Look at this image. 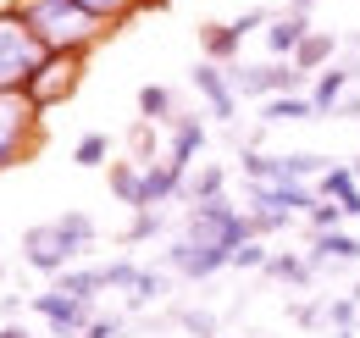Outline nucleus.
I'll return each instance as SVG.
<instances>
[{
  "label": "nucleus",
  "instance_id": "obj_1",
  "mask_svg": "<svg viewBox=\"0 0 360 338\" xmlns=\"http://www.w3.org/2000/svg\"><path fill=\"white\" fill-rule=\"evenodd\" d=\"M22 11V23L39 34L45 50H61V56H89L94 44L105 39V23L89 17L78 0H11Z\"/></svg>",
  "mask_w": 360,
  "mask_h": 338
},
{
  "label": "nucleus",
  "instance_id": "obj_2",
  "mask_svg": "<svg viewBox=\"0 0 360 338\" xmlns=\"http://www.w3.org/2000/svg\"><path fill=\"white\" fill-rule=\"evenodd\" d=\"M45 56L50 50L22 23V11L17 6H0V94L6 89H28V78L45 67Z\"/></svg>",
  "mask_w": 360,
  "mask_h": 338
},
{
  "label": "nucleus",
  "instance_id": "obj_3",
  "mask_svg": "<svg viewBox=\"0 0 360 338\" xmlns=\"http://www.w3.org/2000/svg\"><path fill=\"white\" fill-rule=\"evenodd\" d=\"M39 139H45V111L28 100V89H6L0 94V172L34 156Z\"/></svg>",
  "mask_w": 360,
  "mask_h": 338
},
{
  "label": "nucleus",
  "instance_id": "obj_4",
  "mask_svg": "<svg viewBox=\"0 0 360 338\" xmlns=\"http://www.w3.org/2000/svg\"><path fill=\"white\" fill-rule=\"evenodd\" d=\"M183 233H188V239L227 244V250H238V244L261 239L255 216H244L238 206H227V194H222V200H200V206H188V211H183Z\"/></svg>",
  "mask_w": 360,
  "mask_h": 338
},
{
  "label": "nucleus",
  "instance_id": "obj_5",
  "mask_svg": "<svg viewBox=\"0 0 360 338\" xmlns=\"http://www.w3.org/2000/svg\"><path fill=\"white\" fill-rule=\"evenodd\" d=\"M161 266H167L172 277H188V283H211L217 272L233 266V250H227V244H211V239L178 233V239L167 244V255H161Z\"/></svg>",
  "mask_w": 360,
  "mask_h": 338
},
{
  "label": "nucleus",
  "instance_id": "obj_6",
  "mask_svg": "<svg viewBox=\"0 0 360 338\" xmlns=\"http://www.w3.org/2000/svg\"><path fill=\"white\" fill-rule=\"evenodd\" d=\"M78 255H84V250L67 239V227H61V222H39V227H28V233H22V261H28L34 272H45V277H61Z\"/></svg>",
  "mask_w": 360,
  "mask_h": 338
},
{
  "label": "nucleus",
  "instance_id": "obj_7",
  "mask_svg": "<svg viewBox=\"0 0 360 338\" xmlns=\"http://www.w3.org/2000/svg\"><path fill=\"white\" fill-rule=\"evenodd\" d=\"M78 78H84V56H61V50H50L45 67L28 78V100H34L39 111H50V106H61V100L78 89Z\"/></svg>",
  "mask_w": 360,
  "mask_h": 338
},
{
  "label": "nucleus",
  "instance_id": "obj_8",
  "mask_svg": "<svg viewBox=\"0 0 360 338\" xmlns=\"http://www.w3.org/2000/svg\"><path fill=\"white\" fill-rule=\"evenodd\" d=\"M34 316L50 322V338H84V327L94 322V299H72L61 289H45V294H34Z\"/></svg>",
  "mask_w": 360,
  "mask_h": 338
},
{
  "label": "nucleus",
  "instance_id": "obj_9",
  "mask_svg": "<svg viewBox=\"0 0 360 338\" xmlns=\"http://www.w3.org/2000/svg\"><path fill=\"white\" fill-rule=\"evenodd\" d=\"M355 73H360V50H349L344 61H333L327 73H316L311 78L316 117H338V106H344V94H349V84H355Z\"/></svg>",
  "mask_w": 360,
  "mask_h": 338
},
{
  "label": "nucleus",
  "instance_id": "obj_10",
  "mask_svg": "<svg viewBox=\"0 0 360 338\" xmlns=\"http://www.w3.org/2000/svg\"><path fill=\"white\" fill-rule=\"evenodd\" d=\"M188 84L200 89V100L211 106V117H217V123L233 127V117H238V89H233V78H227V67H217V61H200V67L188 73Z\"/></svg>",
  "mask_w": 360,
  "mask_h": 338
},
{
  "label": "nucleus",
  "instance_id": "obj_11",
  "mask_svg": "<svg viewBox=\"0 0 360 338\" xmlns=\"http://www.w3.org/2000/svg\"><path fill=\"white\" fill-rule=\"evenodd\" d=\"M205 144H211V133H205V123H200L194 111H183L178 123H172V144H167V161H172V167H178L183 177H188Z\"/></svg>",
  "mask_w": 360,
  "mask_h": 338
},
{
  "label": "nucleus",
  "instance_id": "obj_12",
  "mask_svg": "<svg viewBox=\"0 0 360 338\" xmlns=\"http://www.w3.org/2000/svg\"><path fill=\"white\" fill-rule=\"evenodd\" d=\"M311 39V11H277L266 23V50L277 61H294V50Z\"/></svg>",
  "mask_w": 360,
  "mask_h": 338
},
{
  "label": "nucleus",
  "instance_id": "obj_13",
  "mask_svg": "<svg viewBox=\"0 0 360 338\" xmlns=\"http://www.w3.org/2000/svg\"><path fill=\"white\" fill-rule=\"evenodd\" d=\"M360 261V239L355 233H344V227H333V233H311V266H355Z\"/></svg>",
  "mask_w": 360,
  "mask_h": 338
},
{
  "label": "nucleus",
  "instance_id": "obj_14",
  "mask_svg": "<svg viewBox=\"0 0 360 338\" xmlns=\"http://www.w3.org/2000/svg\"><path fill=\"white\" fill-rule=\"evenodd\" d=\"M167 200H183V172L161 156L144 167V206H167Z\"/></svg>",
  "mask_w": 360,
  "mask_h": 338
},
{
  "label": "nucleus",
  "instance_id": "obj_15",
  "mask_svg": "<svg viewBox=\"0 0 360 338\" xmlns=\"http://www.w3.org/2000/svg\"><path fill=\"white\" fill-rule=\"evenodd\" d=\"M283 123H316L311 94H271V100H261V127H283Z\"/></svg>",
  "mask_w": 360,
  "mask_h": 338
},
{
  "label": "nucleus",
  "instance_id": "obj_16",
  "mask_svg": "<svg viewBox=\"0 0 360 338\" xmlns=\"http://www.w3.org/2000/svg\"><path fill=\"white\" fill-rule=\"evenodd\" d=\"M333 61H338V34H327V28H311V39L294 50V67L311 73V78H316V73H327Z\"/></svg>",
  "mask_w": 360,
  "mask_h": 338
},
{
  "label": "nucleus",
  "instance_id": "obj_17",
  "mask_svg": "<svg viewBox=\"0 0 360 338\" xmlns=\"http://www.w3.org/2000/svg\"><path fill=\"white\" fill-rule=\"evenodd\" d=\"M222 189H227V167H222V161H200V167L183 177V200H188V206H200V200H222Z\"/></svg>",
  "mask_w": 360,
  "mask_h": 338
},
{
  "label": "nucleus",
  "instance_id": "obj_18",
  "mask_svg": "<svg viewBox=\"0 0 360 338\" xmlns=\"http://www.w3.org/2000/svg\"><path fill=\"white\" fill-rule=\"evenodd\" d=\"M200 50H205V61L227 67V61L244 50V34H238L233 23H205V28H200Z\"/></svg>",
  "mask_w": 360,
  "mask_h": 338
},
{
  "label": "nucleus",
  "instance_id": "obj_19",
  "mask_svg": "<svg viewBox=\"0 0 360 338\" xmlns=\"http://www.w3.org/2000/svg\"><path fill=\"white\" fill-rule=\"evenodd\" d=\"M111 194H117L128 211H150V206H144V167H139V161H111Z\"/></svg>",
  "mask_w": 360,
  "mask_h": 338
},
{
  "label": "nucleus",
  "instance_id": "obj_20",
  "mask_svg": "<svg viewBox=\"0 0 360 338\" xmlns=\"http://www.w3.org/2000/svg\"><path fill=\"white\" fill-rule=\"evenodd\" d=\"M139 117H150L155 127H172L183 117V111H178V94H172L167 84H144V89H139Z\"/></svg>",
  "mask_w": 360,
  "mask_h": 338
},
{
  "label": "nucleus",
  "instance_id": "obj_21",
  "mask_svg": "<svg viewBox=\"0 0 360 338\" xmlns=\"http://www.w3.org/2000/svg\"><path fill=\"white\" fill-rule=\"evenodd\" d=\"M50 289H61V294H72V299H94L105 289V272H100V266H67Z\"/></svg>",
  "mask_w": 360,
  "mask_h": 338
},
{
  "label": "nucleus",
  "instance_id": "obj_22",
  "mask_svg": "<svg viewBox=\"0 0 360 338\" xmlns=\"http://www.w3.org/2000/svg\"><path fill=\"white\" fill-rule=\"evenodd\" d=\"M167 294H172V272H167V266H161V272L144 266L139 283H134V294H128V311H144V305H155V299H167Z\"/></svg>",
  "mask_w": 360,
  "mask_h": 338
},
{
  "label": "nucleus",
  "instance_id": "obj_23",
  "mask_svg": "<svg viewBox=\"0 0 360 338\" xmlns=\"http://www.w3.org/2000/svg\"><path fill=\"white\" fill-rule=\"evenodd\" d=\"M266 277H277V283H311V277H316V266H311V255L271 250V261H266Z\"/></svg>",
  "mask_w": 360,
  "mask_h": 338
},
{
  "label": "nucleus",
  "instance_id": "obj_24",
  "mask_svg": "<svg viewBox=\"0 0 360 338\" xmlns=\"http://www.w3.org/2000/svg\"><path fill=\"white\" fill-rule=\"evenodd\" d=\"M155 233H167V216L150 206V211H134V222L122 227V244H150Z\"/></svg>",
  "mask_w": 360,
  "mask_h": 338
},
{
  "label": "nucleus",
  "instance_id": "obj_25",
  "mask_svg": "<svg viewBox=\"0 0 360 338\" xmlns=\"http://www.w3.org/2000/svg\"><path fill=\"white\" fill-rule=\"evenodd\" d=\"M128 156H134L139 167L155 161V123H150V117H139V123L128 127Z\"/></svg>",
  "mask_w": 360,
  "mask_h": 338
},
{
  "label": "nucleus",
  "instance_id": "obj_26",
  "mask_svg": "<svg viewBox=\"0 0 360 338\" xmlns=\"http://www.w3.org/2000/svg\"><path fill=\"white\" fill-rule=\"evenodd\" d=\"M321 322H327V327H338V333H349V327L360 322V299H355V294L327 299V305H321Z\"/></svg>",
  "mask_w": 360,
  "mask_h": 338
},
{
  "label": "nucleus",
  "instance_id": "obj_27",
  "mask_svg": "<svg viewBox=\"0 0 360 338\" xmlns=\"http://www.w3.org/2000/svg\"><path fill=\"white\" fill-rule=\"evenodd\" d=\"M105 156H111V139H105V133H84V139L72 144V161H78V167H105Z\"/></svg>",
  "mask_w": 360,
  "mask_h": 338
},
{
  "label": "nucleus",
  "instance_id": "obj_28",
  "mask_svg": "<svg viewBox=\"0 0 360 338\" xmlns=\"http://www.w3.org/2000/svg\"><path fill=\"white\" fill-rule=\"evenodd\" d=\"M89 17H100V23H128L139 11V0H78Z\"/></svg>",
  "mask_w": 360,
  "mask_h": 338
},
{
  "label": "nucleus",
  "instance_id": "obj_29",
  "mask_svg": "<svg viewBox=\"0 0 360 338\" xmlns=\"http://www.w3.org/2000/svg\"><path fill=\"white\" fill-rule=\"evenodd\" d=\"M349 222V211L338 206V200H316L311 206V233H333V227H344Z\"/></svg>",
  "mask_w": 360,
  "mask_h": 338
},
{
  "label": "nucleus",
  "instance_id": "obj_30",
  "mask_svg": "<svg viewBox=\"0 0 360 338\" xmlns=\"http://www.w3.org/2000/svg\"><path fill=\"white\" fill-rule=\"evenodd\" d=\"M100 272H105V289H122V294H134V283H139V272H144V266H139V261H105Z\"/></svg>",
  "mask_w": 360,
  "mask_h": 338
},
{
  "label": "nucleus",
  "instance_id": "obj_31",
  "mask_svg": "<svg viewBox=\"0 0 360 338\" xmlns=\"http://www.w3.org/2000/svg\"><path fill=\"white\" fill-rule=\"evenodd\" d=\"M266 261H271V250L261 244V239H250V244L233 250V272H266Z\"/></svg>",
  "mask_w": 360,
  "mask_h": 338
},
{
  "label": "nucleus",
  "instance_id": "obj_32",
  "mask_svg": "<svg viewBox=\"0 0 360 338\" xmlns=\"http://www.w3.org/2000/svg\"><path fill=\"white\" fill-rule=\"evenodd\" d=\"M56 222L67 227V239H72L78 250H89V244H94V216H84V211H61Z\"/></svg>",
  "mask_w": 360,
  "mask_h": 338
},
{
  "label": "nucleus",
  "instance_id": "obj_33",
  "mask_svg": "<svg viewBox=\"0 0 360 338\" xmlns=\"http://www.w3.org/2000/svg\"><path fill=\"white\" fill-rule=\"evenodd\" d=\"M178 327H183V333H194V338H222L211 311H178Z\"/></svg>",
  "mask_w": 360,
  "mask_h": 338
},
{
  "label": "nucleus",
  "instance_id": "obj_34",
  "mask_svg": "<svg viewBox=\"0 0 360 338\" xmlns=\"http://www.w3.org/2000/svg\"><path fill=\"white\" fill-rule=\"evenodd\" d=\"M271 17H277V11H271V6H250V11H238V17H233V28H238V34H244V39H250V34H255V28H266Z\"/></svg>",
  "mask_w": 360,
  "mask_h": 338
},
{
  "label": "nucleus",
  "instance_id": "obj_35",
  "mask_svg": "<svg viewBox=\"0 0 360 338\" xmlns=\"http://www.w3.org/2000/svg\"><path fill=\"white\" fill-rule=\"evenodd\" d=\"M122 333H128V316H94L84 327V338H122Z\"/></svg>",
  "mask_w": 360,
  "mask_h": 338
},
{
  "label": "nucleus",
  "instance_id": "obj_36",
  "mask_svg": "<svg viewBox=\"0 0 360 338\" xmlns=\"http://www.w3.org/2000/svg\"><path fill=\"white\" fill-rule=\"evenodd\" d=\"M17 311H22V299H17V294H0V316H6V322H11Z\"/></svg>",
  "mask_w": 360,
  "mask_h": 338
},
{
  "label": "nucleus",
  "instance_id": "obj_37",
  "mask_svg": "<svg viewBox=\"0 0 360 338\" xmlns=\"http://www.w3.org/2000/svg\"><path fill=\"white\" fill-rule=\"evenodd\" d=\"M0 338H34V333H28V327H17V322H6V327H0Z\"/></svg>",
  "mask_w": 360,
  "mask_h": 338
},
{
  "label": "nucleus",
  "instance_id": "obj_38",
  "mask_svg": "<svg viewBox=\"0 0 360 338\" xmlns=\"http://www.w3.org/2000/svg\"><path fill=\"white\" fill-rule=\"evenodd\" d=\"M316 0H288V11H311Z\"/></svg>",
  "mask_w": 360,
  "mask_h": 338
},
{
  "label": "nucleus",
  "instance_id": "obj_39",
  "mask_svg": "<svg viewBox=\"0 0 360 338\" xmlns=\"http://www.w3.org/2000/svg\"><path fill=\"white\" fill-rule=\"evenodd\" d=\"M349 172H355V177H360V156H355V161H349Z\"/></svg>",
  "mask_w": 360,
  "mask_h": 338
},
{
  "label": "nucleus",
  "instance_id": "obj_40",
  "mask_svg": "<svg viewBox=\"0 0 360 338\" xmlns=\"http://www.w3.org/2000/svg\"><path fill=\"white\" fill-rule=\"evenodd\" d=\"M333 338H360V333H355V327H349V333H333Z\"/></svg>",
  "mask_w": 360,
  "mask_h": 338
}]
</instances>
